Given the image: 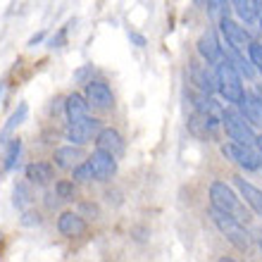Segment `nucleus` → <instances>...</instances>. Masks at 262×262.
<instances>
[{
    "label": "nucleus",
    "instance_id": "1",
    "mask_svg": "<svg viewBox=\"0 0 262 262\" xmlns=\"http://www.w3.org/2000/svg\"><path fill=\"white\" fill-rule=\"evenodd\" d=\"M214 69H217V81H220L222 98H224L227 103H231V105H238L241 103V98L246 96V89H243V83H241V74H238V69L229 62L227 57H222Z\"/></svg>",
    "mask_w": 262,
    "mask_h": 262
},
{
    "label": "nucleus",
    "instance_id": "2",
    "mask_svg": "<svg viewBox=\"0 0 262 262\" xmlns=\"http://www.w3.org/2000/svg\"><path fill=\"white\" fill-rule=\"evenodd\" d=\"M210 214H212L214 227L227 236V241L231 243L236 250H248L250 248V234L246 231V227L241 224V220H236L234 214H229V212H222V210H217V207H212V212Z\"/></svg>",
    "mask_w": 262,
    "mask_h": 262
},
{
    "label": "nucleus",
    "instance_id": "3",
    "mask_svg": "<svg viewBox=\"0 0 262 262\" xmlns=\"http://www.w3.org/2000/svg\"><path fill=\"white\" fill-rule=\"evenodd\" d=\"M222 124L227 129V136L234 143H243V145H255V131L250 126V122L243 117L241 112L234 110H224L222 112Z\"/></svg>",
    "mask_w": 262,
    "mask_h": 262
},
{
    "label": "nucleus",
    "instance_id": "4",
    "mask_svg": "<svg viewBox=\"0 0 262 262\" xmlns=\"http://www.w3.org/2000/svg\"><path fill=\"white\" fill-rule=\"evenodd\" d=\"M210 203H212V207L222 210V212H229L234 214L236 220H243L241 200L231 191V186H227L224 181H212V186H210Z\"/></svg>",
    "mask_w": 262,
    "mask_h": 262
},
{
    "label": "nucleus",
    "instance_id": "5",
    "mask_svg": "<svg viewBox=\"0 0 262 262\" xmlns=\"http://www.w3.org/2000/svg\"><path fill=\"white\" fill-rule=\"evenodd\" d=\"M222 155L231 162H236L238 167L248 169V172H255L260 169V155L253 150V145H243V143H224L222 145Z\"/></svg>",
    "mask_w": 262,
    "mask_h": 262
},
{
    "label": "nucleus",
    "instance_id": "6",
    "mask_svg": "<svg viewBox=\"0 0 262 262\" xmlns=\"http://www.w3.org/2000/svg\"><path fill=\"white\" fill-rule=\"evenodd\" d=\"M98 131H100V119L89 115L79 122H69V126L64 129V138L74 145H86L93 141V136H98Z\"/></svg>",
    "mask_w": 262,
    "mask_h": 262
},
{
    "label": "nucleus",
    "instance_id": "7",
    "mask_svg": "<svg viewBox=\"0 0 262 262\" xmlns=\"http://www.w3.org/2000/svg\"><path fill=\"white\" fill-rule=\"evenodd\" d=\"M83 96H86V100H89L91 107H96V110H112V107H115L112 89L105 81H100V79H91V81H86Z\"/></svg>",
    "mask_w": 262,
    "mask_h": 262
},
{
    "label": "nucleus",
    "instance_id": "8",
    "mask_svg": "<svg viewBox=\"0 0 262 262\" xmlns=\"http://www.w3.org/2000/svg\"><path fill=\"white\" fill-rule=\"evenodd\" d=\"M220 31L222 36H224V41L229 43V46H234V48L238 50H248L250 46V34L246 31V27H241L238 21H234L231 17H222L220 19Z\"/></svg>",
    "mask_w": 262,
    "mask_h": 262
},
{
    "label": "nucleus",
    "instance_id": "9",
    "mask_svg": "<svg viewBox=\"0 0 262 262\" xmlns=\"http://www.w3.org/2000/svg\"><path fill=\"white\" fill-rule=\"evenodd\" d=\"M91 169H93V179L96 181H107L117 174V158L110 155V152L96 148V152L89 158Z\"/></svg>",
    "mask_w": 262,
    "mask_h": 262
},
{
    "label": "nucleus",
    "instance_id": "10",
    "mask_svg": "<svg viewBox=\"0 0 262 262\" xmlns=\"http://www.w3.org/2000/svg\"><path fill=\"white\" fill-rule=\"evenodd\" d=\"M191 79H193L195 89L203 91V93L212 96L214 91H220L217 69H212V64H191Z\"/></svg>",
    "mask_w": 262,
    "mask_h": 262
},
{
    "label": "nucleus",
    "instance_id": "11",
    "mask_svg": "<svg viewBox=\"0 0 262 262\" xmlns=\"http://www.w3.org/2000/svg\"><path fill=\"white\" fill-rule=\"evenodd\" d=\"M96 148L110 152L115 158H122L126 145H124V138H122V134H119L117 129H100L96 136Z\"/></svg>",
    "mask_w": 262,
    "mask_h": 262
},
{
    "label": "nucleus",
    "instance_id": "12",
    "mask_svg": "<svg viewBox=\"0 0 262 262\" xmlns=\"http://www.w3.org/2000/svg\"><path fill=\"white\" fill-rule=\"evenodd\" d=\"M198 53H200V57L205 60V64H217L222 57H224V48H222V43L217 41L214 31H205V34L198 38Z\"/></svg>",
    "mask_w": 262,
    "mask_h": 262
},
{
    "label": "nucleus",
    "instance_id": "13",
    "mask_svg": "<svg viewBox=\"0 0 262 262\" xmlns=\"http://www.w3.org/2000/svg\"><path fill=\"white\" fill-rule=\"evenodd\" d=\"M57 229L67 238H76V236L86 234V220L81 212H62L57 220Z\"/></svg>",
    "mask_w": 262,
    "mask_h": 262
},
{
    "label": "nucleus",
    "instance_id": "14",
    "mask_svg": "<svg viewBox=\"0 0 262 262\" xmlns=\"http://www.w3.org/2000/svg\"><path fill=\"white\" fill-rule=\"evenodd\" d=\"M53 160H55V167H60V169H74V167L83 160V148L81 145H74V143L62 145V148L55 150Z\"/></svg>",
    "mask_w": 262,
    "mask_h": 262
},
{
    "label": "nucleus",
    "instance_id": "15",
    "mask_svg": "<svg viewBox=\"0 0 262 262\" xmlns=\"http://www.w3.org/2000/svg\"><path fill=\"white\" fill-rule=\"evenodd\" d=\"M89 100L81 93H72V96L64 98V115H67L69 122H79V119L89 117Z\"/></svg>",
    "mask_w": 262,
    "mask_h": 262
},
{
    "label": "nucleus",
    "instance_id": "16",
    "mask_svg": "<svg viewBox=\"0 0 262 262\" xmlns=\"http://www.w3.org/2000/svg\"><path fill=\"white\" fill-rule=\"evenodd\" d=\"M234 184H236V188L241 191L243 200L253 207V212H255L257 217H262V191L260 188H255L253 184H248L243 177H234Z\"/></svg>",
    "mask_w": 262,
    "mask_h": 262
},
{
    "label": "nucleus",
    "instance_id": "17",
    "mask_svg": "<svg viewBox=\"0 0 262 262\" xmlns=\"http://www.w3.org/2000/svg\"><path fill=\"white\" fill-rule=\"evenodd\" d=\"M24 174H27V179L31 181V184L46 186V184H50L53 177H55V167L50 165V162H31V165L24 169Z\"/></svg>",
    "mask_w": 262,
    "mask_h": 262
},
{
    "label": "nucleus",
    "instance_id": "18",
    "mask_svg": "<svg viewBox=\"0 0 262 262\" xmlns=\"http://www.w3.org/2000/svg\"><path fill=\"white\" fill-rule=\"evenodd\" d=\"M238 107H241V115L248 119L250 124L262 126V100L255 93H246V96L241 98Z\"/></svg>",
    "mask_w": 262,
    "mask_h": 262
},
{
    "label": "nucleus",
    "instance_id": "19",
    "mask_svg": "<svg viewBox=\"0 0 262 262\" xmlns=\"http://www.w3.org/2000/svg\"><path fill=\"white\" fill-rule=\"evenodd\" d=\"M222 48H224V46H222ZM224 57H227L229 62L238 69V74L241 76H246V79H253V76H255V67H253L250 60H246L243 50H238V48H234V46H229L227 43V48H224Z\"/></svg>",
    "mask_w": 262,
    "mask_h": 262
},
{
    "label": "nucleus",
    "instance_id": "20",
    "mask_svg": "<svg viewBox=\"0 0 262 262\" xmlns=\"http://www.w3.org/2000/svg\"><path fill=\"white\" fill-rule=\"evenodd\" d=\"M27 115H29V105L21 103L17 110L10 115V119H7V124L3 126V131H0V143H7L10 141V136H12L14 131H17V126H21L24 122H27Z\"/></svg>",
    "mask_w": 262,
    "mask_h": 262
},
{
    "label": "nucleus",
    "instance_id": "21",
    "mask_svg": "<svg viewBox=\"0 0 262 262\" xmlns=\"http://www.w3.org/2000/svg\"><path fill=\"white\" fill-rule=\"evenodd\" d=\"M191 100H193L195 112H203V115H220V105L210 98V93H203V91L191 93Z\"/></svg>",
    "mask_w": 262,
    "mask_h": 262
},
{
    "label": "nucleus",
    "instance_id": "22",
    "mask_svg": "<svg viewBox=\"0 0 262 262\" xmlns=\"http://www.w3.org/2000/svg\"><path fill=\"white\" fill-rule=\"evenodd\" d=\"M231 7H234L236 14H238L241 21H246V24L257 19V5L253 0H231Z\"/></svg>",
    "mask_w": 262,
    "mask_h": 262
},
{
    "label": "nucleus",
    "instance_id": "23",
    "mask_svg": "<svg viewBox=\"0 0 262 262\" xmlns=\"http://www.w3.org/2000/svg\"><path fill=\"white\" fill-rule=\"evenodd\" d=\"M21 155V141L19 138H10L7 141V150H5V172H12Z\"/></svg>",
    "mask_w": 262,
    "mask_h": 262
},
{
    "label": "nucleus",
    "instance_id": "24",
    "mask_svg": "<svg viewBox=\"0 0 262 262\" xmlns=\"http://www.w3.org/2000/svg\"><path fill=\"white\" fill-rule=\"evenodd\" d=\"M205 10L212 19L220 21L222 17H229V0H210Z\"/></svg>",
    "mask_w": 262,
    "mask_h": 262
},
{
    "label": "nucleus",
    "instance_id": "25",
    "mask_svg": "<svg viewBox=\"0 0 262 262\" xmlns=\"http://www.w3.org/2000/svg\"><path fill=\"white\" fill-rule=\"evenodd\" d=\"M55 193L60 200H64V203H69V200H74L76 198V186H74V181H57L55 184Z\"/></svg>",
    "mask_w": 262,
    "mask_h": 262
},
{
    "label": "nucleus",
    "instance_id": "26",
    "mask_svg": "<svg viewBox=\"0 0 262 262\" xmlns=\"http://www.w3.org/2000/svg\"><path fill=\"white\" fill-rule=\"evenodd\" d=\"M31 205V193H29V188L24 184H17L14 186V207H19V210H27Z\"/></svg>",
    "mask_w": 262,
    "mask_h": 262
},
{
    "label": "nucleus",
    "instance_id": "27",
    "mask_svg": "<svg viewBox=\"0 0 262 262\" xmlns=\"http://www.w3.org/2000/svg\"><path fill=\"white\" fill-rule=\"evenodd\" d=\"M248 60L253 62L255 72H260V74H262V43L250 41V46H248Z\"/></svg>",
    "mask_w": 262,
    "mask_h": 262
},
{
    "label": "nucleus",
    "instance_id": "28",
    "mask_svg": "<svg viewBox=\"0 0 262 262\" xmlns=\"http://www.w3.org/2000/svg\"><path fill=\"white\" fill-rule=\"evenodd\" d=\"M72 172H74V181H93V169H91L89 160H81Z\"/></svg>",
    "mask_w": 262,
    "mask_h": 262
},
{
    "label": "nucleus",
    "instance_id": "29",
    "mask_svg": "<svg viewBox=\"0 0 262 262\" xmlns=\"http://www.w3.org/2000/svg\"><path fill=\"white\" fill-rule=\"evenodd\" d=\"M64 43H67V27H62L55 36H53V38H50V41H48V48H62Z\"/></svg>",
    "mask_w": 262,
    "mask_h": 262
},
{
    "label": "nucleus",
    "instance_id": "30",
    "mask_svg": "<svg viewBox=\"0 0 262 262\" xmlns=\"http://www.w3.org/2000/svg\"><path fill=\"white\" fill-rule=\"evenodd\" d=\"M21 224H27V227H38L41 224V214L38 212H24V217H21Z\"/></svg>",
    "mask_w": 262,
    "mask_h": 262
},
{
    "label": "nucleus",
    "instance_id": "31",
    "mask_svg": "<svg viewBox=\"0 0 262 262\" xmlns=\"http://www.w3.org/2000/svg\"><path fill=\"white\" fill-rule=\"evenodd\" d=\"M81 212H89V214H93V217H98V207L91 205V203H83V205H81Z\"/></svg>",
    "mask_w": 262,
    "mask_h": 262
},
{
    "label": "nucleus",
    "instance_id": "32",
    "mask_svg": "<svg viewBox=\"0 0 262 262\" xmlns=\"http://www.w3.org/2000/svg\"><path fill=\"white\" fill-rule=\"evenodd\" d=\"M41 38H43V34H36V36H34V38H31V41H29V46H36V43L41 41Z\"/></svg>",
    "mask_w": 262,
    "mask_h": 262
},
{
    "label": "nucleus",
    "instance_id": "33",
    "mask_svg": "<svg viewBox=\"0 0 262 262\" xmlns=\"http://www.w3.org/2000/svg\"><path fill=\"white\" fill-rule=\"evenodd\" d=\"M255 148L260 150V155H262V136H255Z\"/></svg>",
    "mask_w": 262,
    "mask_h": 262
},
{
    "label": "nucleus",
    "instance_id": "34",
    "mask_svg": "<svg viewBox=\"0 0 262 262\" xmlns=\"http://www.w3.org/2000/svg\"><path fill=\"white\" fill-rule=\"evenodd\" d=\"M131 41H136V43H138V46H143V43H145V41H143V38H141V36H136V34H131Z\"/></svg>",
    "mask_w": 262,
    "mask_h": 262
},
{
    "label": "nucleus",
    "instance_id": "35",
    "mask_svg": "<svg viewBox=\"0 0 262 262\" xmlns=\"http://www.w3.org/2000/svg\"><path fill=\"white\" fill-rule=\"evenodd\" d=\"M195 5H200V7H207V3H210V0H193Z\"/></svg>",
    "mask_w": 262,
    "mask_h": 262
},
{
    "label": "nucleus",
    "instance_id": "36",
    "mask_svg": "<svg viewBox=\"0 0 262 262\" xmlns=\"http://www.w3.org/2000/svg\"><path fill=\"white\" fill-rule=\"evenodd\" d=\"M255 96H257V98H260V100H262V86H257V89H255Z\"/></svg>",
    "mask_w": 262,
    "mask_h": 262
},
{
    "label": "nucleus",
    "instance_id": "37",
    "mask_svg": "<svg viewBox=\"0 0 262 262\" xmlns=\"http://www.w3.org/2000/svg\"><path fill=\"white\" fill-rule=\"evenodd\" d=\"M253 3H255V5H257V7H262V0H253Z\"/></svg>",
    "mask_w": 262,
    "mask_h": 262
},
{
    "label": "nucleus",
    "instance_id": "38",
    "mask_svg": "<svg viewBox=\"0 0 262 262\" xmlns=\"http://www.w3.org/2000/svg\"><path fill=\"white\" fill-rule=\"evenodd\" d=\"M3 91H5V86H3V83H0V98H3Z\"/></svg>",
    "mask_w": 262,
    "mask_h": 262
},
{
    "label": "nucleus",
    "instance_id": "39",
    "mask_svg": "<svg viewBox=\"0 0 262 262\" xmlns=\"http://www.w3.org/2000/svg\"><path fill=\"white\" fill-rule=\"evenodd\" d=\"M260 169H262V155H260Z\"/></svg>",
    "mask_w": 262,
    "mask_h": 262
},
{
    "label": "nucleus",
    "instance_id": "40",
    "mask_svg": "<svg viewBox=\"0 0 262 262\" xmlns=\"http://www.w3.org/2000/svg\"><path fill=\"white\" fill-rule=\"evenodd\" d=\"M260 27H262V14H260Z\"/></svg>",
    "mask_w": 262,
    "mask_h": 262
},
{
    "label": "nucleus",
    "instance_id": "41",
    "mask_svg": "<svg viewBox=\"0 0 262 262\" xmlns=\"http://www.w3.org/2000/svg\"><path fill=\"white\" fill-rule=\"evenodd\" d=\"M260 248H262V243H260Z\"/></svg>",
    "mask_w": 262,
    "mask_h": 262
}]
</instances>
